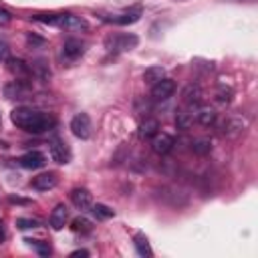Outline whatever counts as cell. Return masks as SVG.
<instances>
[{"instance_id":"obj_16","label":"cell","mask_w":258,"mask_h":258,"mask_svg":"<svg viewBox=\"0 0 258 258\" xmlns=\"http://www.w3.org/2000/svg\"><path fill=\"white\" fill-rule=\"evenodd\" d=\"M6 62H8V71L18 75V77H24V75L30 73V67L20 58H6Z\"/></svg>"},{"instance_id":"obj_8","label":"cell","mask_w":258,"mask_h":258,"mask_svg":"<svg viewBox=\"0 0 258 258\" xmlns=\"http://www.w3.org/2000/svg\"><path fill=\"white\" fill-rule=\"evenodd\" d=\"M28 93H30V87H28L24 81H20V79L10 81V83L4 87V95H6L8 99H26Z\"/></svg>"},{"instance_id":"obj_21","label":"cell","mask_w":258,"mask_h":258,"mask_svg":"<svg viewBox=\"0 0 258 258\" xmlns=\"http://www.w3.org/2000/svg\"><path fill=\"white\" fill-rule=\"evenodd\" d=\"M93 214H95L99 220H109V218L115 216V210H111V208L105 206V204H95V206H93Z\"/></svg>"},{"instance_id":"obj_29","label":"cell","mask_w":258,"mask_h":258,"mask_svg":"<svg viewBox=\"0 0 258 258\" xmlns=\"http://www.w3.org/2000/svg\"><path fill=\"white\" fill-rule=\"evenodd\" d=\"M6 58H8V46L6 42L0 40V60H6Z\"/></svg>"},{"instance_id":"obj_3","label":"cell","mask_w":258,"mask_h":258,"mask_svg":"<svg viewBox=\"0 0 258 258\" xmlns=\"http://www.w3.org/2000/svg\"><path fill=\"white\" fill-rule=\"evenodd\" d=\"M71 131L79 139H89L91 137V119L87 113H77L71 119Z\"/></svg>"},{"instance_id":"obj_2","label":"cell","mask_w":258,"mask_h":258,"mask_svg":"<svg viewBox=\"0 0 258 258\" xmlns=\"http://www.w3.org/2000/svg\"><path fill=\"white\" fill-rule=\"evenodd\" d=\"M137 42L139 40L135 34H113V36H107L105 46L115 52H125V50H133L137 46Z\"/></svg>"},{"instance_id":"obj_25","label":"cell","mask_w":258,"mask_h":258,"mask_svg":"<svg viewBox=\"0 0 258 258\" xmlns=\"http://www.w3.org/2000/svg\"><path fill=\"white\" fill-rule=\"evenodd\" d=\"M16 226H18L20 230H28V228H38L40 222L34 220V218H18V220H16Z\"/></svg>"},{"instance_id":"obj_22","label":"cell","mask_w":258,"mask_h":258,"mask_svg":"<svg viewBox=\"0 0 258 258\" xmlns=\"http://www.w3.org/2000/svg\"><path fill=\"white\" fill-rule=\"evenodd\" d=\"M71 228H73V232H83V234H89L93 230V226L87 218H75L71 222Z\"/></svg>"},{"instance_id":"obj_7","label":"cell","mask_w":258,"mask_h":258,"mask_svg":"<svg viewBox=\"0 0 258 258\" xmlns=\"http://www.w3.org/2000/svg\"><path fill=\"white\" fill-rule=\"evenodd\" d=\"M56 183H58V175H56L54 171L40 173V175L32 177V181H30V185H32L34 189H38V191H48V189L56 187Z\"/></svg>"},{"instance_id":"obj_24","label":"cell","mask_w":258,"mask_h":258,"mask_svg":"<svg viewBox=\"0 0 258 258\" xmlns=\"http://www.w3.org/2000/svg\"><path fill=\"white\" fill-rule=\"evenodd\" d=\"M191 149H194L196 153H208V151L212 149V145H210L208 139H196V141L191 143Z\"/></svg>"},{"instance_id":"obj_28","label":"cell","mask_w":258,"mask_h":258,"mask_svg":"<svg viewBox=\"0 0 258 258\" xmlns=\"http://www.w3.org/2000/svg\"><path fill=\"white\" fill-rule=\"evenodd\" d=\"M8 22H10V12L4 10V8H0V26H4Z\"/></svg>"},{"instance_id":"obj_27","label":"cell","mask_w":258,"mask_h":258,"mask_svg":"<svg viewBox=\"0 0 258 258\" xmlns=\"http://www.w3.org/2000/svg\"><path fill=\"white\" fill-rule=\"evenodd\" d=\"M218 101H220V103H230V101H232V89H230V87H220V91H218Z\"/></svg>"},{"instance_id":"obj_23","label":"cell","mask_w":258,"mask_h":258,"mask_svg":"<svg viewBox=\"0 0 258 258\" xmlns=\"http://www.w3.org/2000/svg\"><path fill=\"white\" fill-rule=\"evenodd\" d=\"M183 97H185V101H187L189 105H198V103H200V99H202V91H200V87L189 85V87L185 89Z\"/></svg>"},{"instance_id":"obj_30","label":"cell","mask_w":258,"mask_h":258,"mask_svg":"<svg viewBox=\"0 0 258 258\" xmlns=\"http://www.w3.org/2000/svg\"><path fill=\"white\" fill-rule=\"evenodd\" d=\"M71 256H73V258H75V256H89V252H87V250H75Z\"/></svg>"},{"instance_id":"obj_4","label":"cell","mask_w":258,"mask_h":258,"mask_svg":"<svg viewBox=\"0 0 258 258\" xmlns=\"http://www.w3.org/2000/svg\"><path fill=\"white\" fill-rule=\"evenodd\" d=\"M48 149H50V157L56 161V163H69L71 161V149L67 147V143L58 137L50 139L48 143Z\"/></svg>"},{"instance_id":"obj_20","label":"cell","mask_w":258,"mask_h":258,"mask_svg":"<svg viewBox=\"0 0 258 258\" xmlns=\"http://www.w3.org/2000/svg\"><path fill=\"white\" fill-rule=\"evenodd\" d=\"M194 121H196V115H194V113L179 111V113L175 115V125H177L179 129H189V127L194 125Z\"/></svg>"},{"instance_id":"obj_5","label":"cell","mask_w":258,"mask_h":258,"mask_svg":"<svg viewBox=\"0 0 258 258\" xmlns=\"http://www.w3.org/2000/svg\"><path fill=\"white\" fill-rule=\"evenodd\" d=\"M173 91H175V83L171 81V79H159L155 85H153V89H151V97L155 99V101H165V99H169L171 95H173Z\"/></svg>"},{"instance_id":"obj_31","label":"cell","mask_w":258,"mask_h":258,"mask_svg":"<svg viewBox=\"0 0 258 258\" xmlns=\"http://www.w3.org/2000/svg\"><path fill=\"white\" fill-rule=\"evenodd\" d=\"M4 236H6V234H4V226H2V222H0V242L4 240Z\"/></svg>"},{"instance_id":"obj_1","label":"cell","mask_w":258,"mask_h":258,"mask_svg":"<svg viewBox=\"0 0 258 258\" xmlns=\"http://www.w3.org/2000/svg\"><path fill=\"white\" fill-rule=\"evenodd\" d=\"M10 121L22 129V131H28V133H44L48 129L54 127V117H50L48 113H42V111H36V109H28V107H16L12 113H10Z\"/></svg>"},{"instance_id":"obj_13","label":"cell","mask_w":258,"mask_h":258,"mask_svg":"<svg viewBox=\"0 0 258 258\" xmlns=\"http://www.w3.org/2000/svg\"><path fill=\"white\" fill-rule=\"evenodd\" d=\"M71 202H73L79 210L91 208V194H89V189H85V187H75V189L71 191Z\"/></svg>"},{"instance_id":"obj_15","label":"cell","mask_w":258,"mask_h":258,"mask_svg":"<svg viewBox=\"0 0 258 258\" xmlns=\"http://www.w3.org/2000/svg\"><path fill=\"white\" fill-rule=\"evenodd\" d=\"M194 115H196V121L200 125H204V127H208V125H212L216 121V111L212 107H200L198 113H194Z\"/></svg>"},{"instance_id":"obj_12","label":"cell","mask_w":258,"mask_h":258,"mask_svg":"<svg viewBox=\"0 0 258 258\" xmlns=\"http://www.w3.org/2000/svg\"><path fill=\"white\" fill-rule=\"evenodd\" d=\"M67 218H69V208L64 204H56L52 214H50V228L52 230H62L64 224H67Z\"/></svg>"},{"instance_id":"obj_11","label":"cell","mask_w":258,"mask_h":258,"mask_svg":"<svg viewBox=\"0 0 258 258\" xmlns=\"http://www.w3.org/2000/svg\"><path fill=\"white\" fill-rule=\"evenodd\" d=\"M141 16V10L135 8V10H129V12H123V14H113V16H103L105 22H111V24H133L137 22Z\"/></svg>"},{"instance_id":"obj_19","label":"cell","mask_w":258,"mask_h":258,"mask_svg":"<svg viewBox=\"0 0 258 258\" xmlns=\"http://www.w3.org/2000/svg\"><path fill=\"white\" fill-rule=\"evenodd\" d=\"M244 129V121L238 117H228L222 125V133H238Z\"/></svg>"},{"instance_id":"obj_6","label":"cell","mask_w":258,"mask_h":258,"mask_svg":"<svg viewBox=\"0 0 258 258\" xmlns=\"http://www.w3.org/2000/svg\"><path fill=\"white\" fill-rule=\"evenodd\" d=\"M173 137L169 135V133H155L153 137H151V149L157 153V155H165V153H169L171 151V147H173Z\"/></svg>"},{"instance_id":"obj_9","label":"cell","mask_w":258,"mask_h":258,"mask_svg":"<svg viewBox=\"0 0 258 258\" xmlns=\"http://www.w3.org/2000/svg\"><path fill=\"white\" fill-rule=\"evenodd\" d=\"M83 52H85V42H81L79 38L64 40V44H62V56L67 60H77L79 56H83Z\"/></svg>"},{"instance_id":"obj_17","label":"cell","mask_w":258,"mask_h":258,"mask_svg":"<svg viewBox=\"0 0 258 258\" xmlns=\"http://www.w3.org/2000/svg\"><path fill=\"white\" fill-rule=\"evenodd\" d=\"M133 244H135V250H137L139 256H143V258L147 256V258H149V256L153 254L151 248H149V242H147V238H145L143 234H137V236L133 238Z\"/></svg>"},{"instance_id":"obj_18","label":"cell","mask_w":258,"mask_h":258,"mask_svg":"<svg viewBox=\"0 0 258 258\" xmlns=\"http://www.w3.org/2000/svg\"><path fill=\"white\" fill-rule=\"evenodd\" d=\"M165 77V71L161 69V67H149V69H145V73H143V81L145 83H149V85H155L159 79H163Z\"/></svg>"},{"instance_id":"obj_14","label":"cell","mask_w":258,"mask_h":258,"mask_svg":"<svg viewBox=\"0 0 258 258\" xmlns=\"http://www.w3.org/2000/svg\"><path fill=\"white\" fill-rule=\"evenodd\" d=\"M157 129H159V123H157L155 119H145V121L139 125L137 135H139V139H151V137L157 133Z\"/></svg>"},{"instance_id":"obj_26","label":"cell","mask_w":258,"mask_h":258,"mask_svg":"<svg viewBox=\"0 0 258 258\" xmlns=\"http://www.w3.org/2000/svg\"><path fill=\"white\" fill-rule=\"evenodd\" d=\"M24 242H28L30 246H34L38 250V254H42V256H48L50 254V246L48 244H42L40 240H24Z\"/></svg>"},{"instance_id":"obj_10","label":"cell","mask_w":258,"mask_h":258,"mask_svg":"<svg viewBox=\"0 0 258 258\" xmlns=\"http://www.w3.org/2000/svg\"><path fill=\"white\" fill-rule=\"evenodd\" d=\"M18 161H20V165L26 167V169H38V167H42V165L46 163V157H44L40 151H26Z\"/></svg>"}]
</instances>
